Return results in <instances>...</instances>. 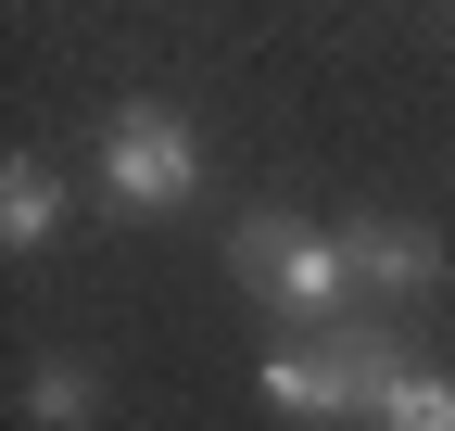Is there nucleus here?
Masks as SVG:
<instances>
[{"label": "nucleus", "mask_w": 455, "mask_h": 431, "mask_svg": "<svg viewBox=\"0 0 455 431\" xmlns=\"http://www.w3.org/2000/svg\"><path fill=\"white\" fill-rule=\"evenodd\" d=\"M13 419L26 431H101V368L89 355H38L26 381H13Z\"/></svg>", "instance_id": "5"}, {"label": "nucleus", "mask_w": 455, "mask_h": 431, "mask_svg": "<svg viewBox=\"0 0 455 431\" xmlns=\"http://www.w3.org/2000/svg\"><path fill=\"white\" fill-rule=\"evenodd\" d=\"M89 178H101L114 216H178L203 191V140H190L178 102H114V115L89 127Z\"/></svg>", "instance_id": "3"}, {"label": "nucleus", "mask_w": 455, "mask_h": 431, "mask_svg": "<svg viewBox=\"0 0 455 431\" xmlns=\"http://www.w3.org/2000/svg\"><path fill=\"white\" fill-rule=\"evenodd\" d=\"M367 431H455V381H443V368H405V381L379 394Z\"/></svg>", "instance_id": "7"}, {"label": "nucleus", "mask_w": 455, "mask_h": 431, "mask_svg": "<svg viewBox=\"0 0 455 431\" xmlns=\"http://www.w3.org/2000/svg\"><path fill=\"white\" fill-rule=\"evenodd\" d=\"M51 241H64V166L13 152L0 166V254H51Z\"/></svg>", "instance_id": "6"}, {"label": "nucleus", "mask_w": 455, "mask_h": 431, "mask_svg": "<svg viewBox=\"0 0 455 431\" xmlns=\"http://www.w3.org/2000/svg\"><path fill=\"white\" fill-rule=\"evenodd\" d=\"M341 254H355L367 305H430L443 292V241L418 229V216H341Z\"/></svg>", "instance_id": "4"}, {"label": "nucleus", "mask_w": 455, "mask_h": 431, "mask_svg": "<svg viewBox=\"0 0 455 431\" xmlns=\"http://www.w3.org/2000/svg\"><path fill=\"white\" fill-rule=\"evenodd\" d=\"M228 280H241L253 305H278V317H304V330H329V317L367 305L341 229H316V216H291V203H253L241 229H228Z\"/></svg>", "instance_id": "1"}, {"label": "nucleus", "mask_w": 455, "mask_h": 431, "mask_svg": "<svg viewBox=\"0 0 455 431\" xmlns=\"http://www.w3.org/2000/svg\"><path fill=\"white\" fill-rule=\"evenodd\" d=\"M405 343H392V317H329V330H304V343H278L266 355V406L278 419H379V394L405 381Z\"/></svg>", "instance_id": "2"}]
</instances>
